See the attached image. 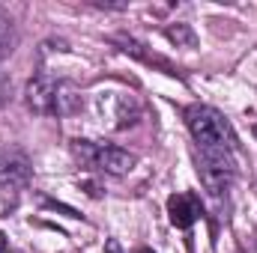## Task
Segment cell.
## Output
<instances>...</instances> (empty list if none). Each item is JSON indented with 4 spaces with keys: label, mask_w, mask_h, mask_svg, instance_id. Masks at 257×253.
I'll return each instance as SVG.
<instances>
[{
    "label": "cell",
    "mask_w": 257,
    "mask_h": 253,
    "mask_svg": "<svg viewBox=\"0 0 257 253\" xmlns=\"http://www.w3.org/2000/svg\"><path fill=\"white\" fill-rule=\"evenodd\" d=\"M186 126L192 131L197 149H218V152H233L236 149L233 128L215 108H206V104L186 108Z\"/></svg>",
    "instance_id": "1"
},
{
    "label": "cell",
    "mask_w": 257,
    "mask_h": 253,
    "mask_svg": "<svg viewBox=\"0 0 257 253\" xmlns=\"http://www.w3.org/2000/svg\"><path fill=\"white\" fill-rule=\"evenodd\" d=\"M72 155L81 167L99 170L108 176H126L138 161L128 149L111 146V143H96V140H72Z\"/></svg>",
    "instance_id": "2"
},
{
    "label": "cell",
    "mask_w": 257,
    "mask_h": 253,
    "mask_svg": "<svg viewBox=\"0 0 257 253\" xmlns=\"http://www.w3.org/2000/svg\"><path fill=\"white\" fill-rule=\"evenodd\" d=\"M30 185V161L21 149L0 152V214H9Z\"/></svg>",
    "instance_id": "3"
},
{
    "label": "cell",
    "mask_w": 257,
    "mask_h": 253,
    "mask_svg": "<svg viewBox=\"0 0 257 253\" xmlns=\"http://www.w3.org/2000/svg\"><path fill=\"white\" fill-rule=\"evenodd\" d=\"M24 98H27V108L39 116H60V114L72 110V92L66 90V84L48 78V74L30 78Z\"/></svg>",
    "instance_id": "4"
},
{
    "label": "cell",
    "mask_w": 257,
    "mask_h": 253,
    "mask_svg": "<svg viewBox=\"0 0 257 253\" xmlns=\"http://www.w3.org/2000/svg\"><path fill=\"white\" fill-rule=\"evenodd\" d=\"M197 176L203 182V188L212 196H221L233 188L236 179V161L233 152H218V149H197Z\"/></svg>",
    "instance_id": "5"
},
{
    "label": "cell",
    "mask_w": 257,
    "mask_h": 253,
    "mask_svg": "<svg viewBox=\"0 0 257 253\" xmlns=\"http://www.w3.org/2000/svg\"><path fill=\"white\" fill-rule=\"evenodd\" d=\"M111 42L123 51V54H128V57H135V60H141V63L147 66H156V68H162L165 74H180V68L171 63V60H165V57H159V54H153L144 42H138L135 36H126V33H117V36H111Z\"/></svg>",
    "instance_id": "6"
},
{
    "label": "cell",
    "mask_w": 257,
    "mask_h": 253,
    "mask_svg": "<svg viewBox=\"0 0 257 253\" xmlns=\"http://www.w3.org/2000/svg\"><path fill=\"white\" fill-rule=\"evenodd\" d=\"M168 214H171V224H174V226L189 230L194 220L203 214L197 194H192V190H180V194H174V196L168 200Z\"/></svg>",
    "instance_id": "7"
},
{
    "label": "cell",
    "mask_w": 257,
    "mask_h": 253,
    "mask_svg": "<svg viewBox=\"0 0 257 253\" xmlns=\"http://www.w3.org/2000/svg\"><path fill=\"white\" fill-rule=\"evenodd\" d=\"M12 48H15V27H12V21H9V18H3V15H0V60H3V57H9V54H12Z\"/></svg>",
    "instance_id": "8"
},
{
    "label": "cell",
    "mask_w": 257,
    "mask_h": 253,
    "mask_svg": "<svg viewBox=\"0 0 257 253\" xmlns=\"http://www.w3.org/2000/svg\"><path fill=\"white\" fill-rule=\"evenodd\" d=\"M168 39H171V42H177V45H189V48L194 45V33L186 27V24L171 27V30H168Z\"/></svg>",
    "instance_id": "9"
},
{
    "label": "cell",
    "mask_w": 257,
    "mask_h": 253,
    "mask_svg": "<svg viewBox=\"0 0 257 253\" xmlns=\"http://www.w3.org/2000/svg\"><path fill=\"white\" fill-rule=\"evenodd\" d=\"M105 253H123V250H120V244H117V242H114V238H111V242H108V244H105Z\"/></svg>",
    "instance_id": "10"
},
{
    "label": "cell",
    "mask_w": 257,
    "mask_h": 253,
    "mask_svg": "<svg viewBox=\"0 0 257 253\" xmlns=\"http://www.w3.org/2000/svg\"><path fill=\"white\" fill-rule=\"evenodd\" d=\"M6 250V238H3V232H0V253Z\"/></svg>",
    "instance_id": "11"
},
{
    "label": "cell",
    "mask_w": 257,
    "mask_h": 253,
    "mask_svg": "<svg viewBox=\"0 0 257 253\" xmlns=\"http://www.w3.org/2000/svg\"><path fill=\"white\" fill-rule=\"evenodd\" d=\"M135 253H153V250H150V248H138Z\"/></svg>",
    "instance_id": "12"
},
{
    "label": "cell",
    "mask_w": 257,
    "mask_h": 253,
    "mask_svg": "<svg viewBox=\"0 0 257 253\" xmlns=\"http://www.w3.org/2000/svg\"><path fill=\"white\" fill-rule=\"evenodd\" d=\"M251 134H254V137H257V122H254V126H251Z\"/></svg>",
    "instance_id": "13"
}]
</instances>
